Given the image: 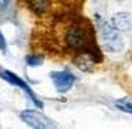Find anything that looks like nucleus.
<instances>
[{"instance_id":"1","label":"nucleus","mask_w":132,"mask_h":129,"mask_svg":"<svg viewBox=\"0 0 132 129\" xmlns=\"http://www.w3.org/2000/svg\"><path fill=\"white\" fill-rule=\"evenodd\" d=\"M98 27H100V36L102 41L104 48L108 53H119L123 50V40L119 34V30H117L111 23L101 20L98 17Z\"/></svg>"},{"instance_id":"2","label":"nucleus","mask_w":132,"mask_h":129,"mask_svg":"<svg viewBox=\"0 0 132 129\" xmlns=\"http://www.w3.org/2000/svg\"><path fill=\"white\" fill-rule=\"evenodd\" d=\"M88 33L81 26H71L65 31V44L70 48H82L88 46Z\"/></svg>"},{"instance_id":"3","label":"nucleus","mask_w":132,"mask_h":129,"mask_svg":"<svg viewBox=\"0 0 132 129\" xmlns=\"http://www.w3.org/2000/svg\"><path fill=\"white\" fill-rule=\"evenodd\" d=\"M20 118L23 119V122H26L29 126L36 129H48L54 128V122L51 119H48L47 116H44L41 112L34 111V109H26L20 114Z\"/></svg>"},{"instance_id":"4","label":"nucleus","mask_w":132,"mask_h":129,"mask_svg":"<svg viewBox=\"0 0 132 129\" xmlns=\"http://www.w3.org/2000/svg\"><path fill=\"white\" fill-rule=\"evenodd\" d=\"M50 77H51V81H53V84H54L55 89H57L58 92H61V94L68 92L70 89L72 88L75 80H77L72 72L65 71V70H63V71H53L51 74H50Z\"/></svg>"},{"instance_id":"5","label":"nucleus","mask_w":132,"mask_h":129,"mask_svg":"<svg viewBox=\"0 0 132 129\" xmlns=\"http://www.w3.org/2000/svg\"><path fill=\"white\" fill-rule=\"evenodd\" d=\"M0 77L3 78L4 81H7L9 84H12V85H16V87H19V88H21L27 95H29L30 98H31V101L38 106V108H43V104H41L40 101H38V98L36 97V94L33 92V89L30 88V87L27 85V84L24 82V81L21 80V78L19 77V75H16L14 72L9 71V70H3V71L0 72Z\"/></svg>"},{"instance_id":"6","label":"nucleus","mask_w":132,"mask_h":129,"mask_svg":"<svg viewBox=\"0 0 132 129\" xmlns=\"http://www.w3.org/2000/svg\"><path fill=\"white\" fill-rule=\"evenodd\" d=\"M109 23L117 30H119L121 33H126L132 29V16L126 12H118L112 14Z\"/></svg>"},{"instance_id":"7","label":"nucleus","mask_w":132,"mask_h":129,"mask_svg":"<svg viewBox=\"0 0 132 129\" xmlns=\"http://www.w3.org/2000/svg\"><path fill=\"white\" fill-rule=\"evenodd\" d=\"M77 63V67L80 70H82V71H92V67H94V63H92L91 60H89L88 57H87L85 54L80 55L78 57V60L75 61Z\"/></svg>"},{"instance_id":"8","label":"nucleus","mask_w":132,"mask_h":129,"mask_svg":"<svg viewBox=\"0 0 132 129\" xmlns=\"http://www.w3.org/2000/svg\"><path fill=\"white\" fill-rule=\"evenodd\" d=\"M115 106H117L119 111L125 112V114H131L132 115V101L128 99V98L118 99L117 102H115Z\"/></svg>"},{"instance_id":"9","label":"nucleus","mask_w":132,"mask_h":129,"mask_svg":"<svg viewBox=\"0 0 132 129\" xmlns=\"http://www.w3.org/2000/svg\"><path fill=\"white\" fill-rule=\"evenodd\" d=\"M26 63L29 67H38L43 64V57L37 54H30L26 57Z\"/></svg>"},{"instance_id":"10","label":"nucleus","mask_w":132,"mask_h":129,"mask_svg":"<svg viewBox=\"0 0 132 129\" xmlns=\"http://www.w3.org/2000/svg\"><path fill=\"white\" fill-rule=\"evenodd\" d=\"M0 51L3 53V54L7 53V43H6V38H4L2 31H0Z\"/></svg>"},{"instance_id":"11","label":"nucleus","mask_w":132,"mask_h":129,"mask_svg":"<svg viewBox=\"0 0 132 129\" xmlns=\"http://www.w3.org/2000/svg\"><path fill=\"white\" fill-rule=\"evenodd\" d=\"M9 3H10V0H0V13L4 12L9 7Z\"/></svg>"}]
</instances>
